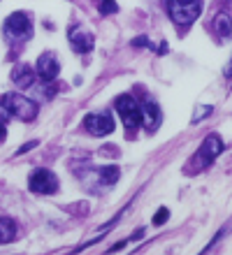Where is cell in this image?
<instances>
[{
	"instance_id": "cell-9",
	"label": "cell",
	"mask_w": 232,
	"mask_h": 255,
	"mask_svg": "<svg viewBox=\"0 0 232 255\" xmlns=\"http://www.w3.org/2000/svg\"><path fill=\"white\" fill-rule=\"evenodd\" d=\"M60 72V63L53 54H42L37 61V74L42 81H53Z\"/></svg>"
},
{
	"instance_id": "cell-4",
	"label": "cell",
	"mask_w": 232,
	"mask_h": 255,
	"mask_svg": "<svg viewBox=\"0 0 232 255\" xmlns=\"http://www.w3.org/2000/svg\"><path fill=\"white\" fill-rule=\"evenodd\" d=\"M5 35L7 40L14 42H26L33 37V21L23 12H14L12 16H7L5 21Z\"/></svg>"
},
{
	"instance_id": "cell-14",
	"label": "cell",
	"mask_w": 232,
	"mask_h": 255,
	"mask_svg": "<svg viewBox=\"0 0 232 255\" xmlns=\"http://www.w3.org/2000/svg\"><path fill=\"white\" fill-rule=\"evenodd\" d=\"M16 235V228H14L12 221H7V218H0V244H9Z\"/></svg>"
},
{
	"instance_id": "cell-11",
	"label": "cell",
	"mask_w": 232,
	"mask_h": 255,
	"mask_svg": "<svg viewBox=\"0 0 232 255\" xmlns=\"http://www.w3.org/2000/svg\"><path fill=\"white\" fill-rule=\"evenodd\" d=\"M12 81L16 84L19 88H28V86H33V81H35V72H33V67L28 65V63H19V65L12 70Z\"/></svg>"
},
{
	"instance_id": "cell-8",
	"label": "cell",
	"mask_w": 232,
	"mask_h": 255,
	"mask_svg": "<svg viewBox=\"0 0 232 255\" xmlns=\"http://www.w3.org/2000/svg\"><path fill=\"white\" fill-rule=\"evenodd\" d=\"M93 35L88 30H84L81 26H72L70 28V47L77 51V54H88L93 49Z\"/></svg>"
},
{
	"instance_id": "cell-7",
	"label": "cell",
	"mask_w": 232,
	"mask_h": 255,
	"mask_svg": "<svg viewBox=\"0 0 232 255\" xmlns=\"http://www.w3.org/2000/svg\"><path fill=\"white\" fill-rule=\"evenodd\" d=\"M84 128H86L93 137H107V134L114 132L116 123H114L112 114H107V112L100 114V112H95V114H88L86 119H84Z\"/></svg>"
},
{
	"instance_id": "cell-22",
	"label": "cell",
	"mask_w": 232,
	"mask_h": 255,
	"mask_svg": "<svg viewBox=\"0 0 232 255\" xmlns=\"http://www.w3.org/2000/svg\"><path fill=\"white\" fill-rule=\"evenodd\" d=\"M2 139H5V123L0 121V141H2Z\"/></svg>"
},
{
	"instance_id": "cell-3",
	"label": "cell",
	"mask_w": 232,
	"mask_h": 255,
	"mask_svg": "<svg viewBox=\"0 0 232 255\" xmlns=\"http://www.w3.org/2000/svg\"><path fill=\"white\" fill-rule=\"evenodd\" d=\"M202 5L205 0H167V12L174 23L186 28L202 14Z\"/></svg>"
},
{
	"instance_id": "cell-19",
	"label": "cell",
	"mask_w": 232,
	"mask_h": 255,
	"mask_svg": "<svg viewBox=\"0 0 232 255\" xmlns=\"http://www.w3.org/2000/svg\"><path fill=\"white\" fill-rule=\"evenodd\" d=\"M223 235H226V228H223V230H219V232H216V235H214V239H212V242H209V244H207V246H205V251H202V253H200V255H205L207 251H212L214 246H216V244H219V239H221V237H223Z\"/></svg>"
},
{
	"instance_id": "cell-17",
	"label": "cell",
	"mask_w": 232,
	"mask_h": 255,
	"mask_svg": "<svg viewBox=\"0 0 232 255\" xmlns=\"http://www.w3.org/2000/svg\"><path fill=\"white\" fill-rule=\"evenodd\" d=\"M214 112L212 105H200V107H195V112H193V123L202 121V119H207V116Z\"/></svg>"
},
{
	"instance_id": "cell-2",
	"label": "cell",
	"mask_w": 232,
	"mask_h": 255,
	"mask_svg": "<svg viewBox=\"0 0 232 255\" xmlns=\"http://www.w3.org/2000/svg\"><path fill=\"white\" fill-rule=\"evenodd\" d=\"M221 151H223V141H221V137L219 134H209V137L200 144L198 153H195V158L188 162L186 172H200V169H207L221 155Z\"/></svg>"
},
{
	"instance_id": "cell-5",
	"label": "cell",
	"mask_w": 232,
	"mask_h": 255,
	"mask_svg": "<svg viewBox=\"0 0 232 255\" xmlns=\"http://www.w3.org/2000/svg\"><path fill=\"white\" fill-rule=\"evenodd\" d=\"M114 105H116V112L121 114V121L128 130H135L142 123V107L133 95H119Z\"/></svg>"
},
{
	"instance_id": "cell-1",
	"label": "cell",
	"mask_w": 232,
	"mask_h": 255,
	"mask_svg": "<svg viewBox=\"0 0 232 255\" xmlns=\"http://www.w3.org/2000/svg\"><path fill=\"white\" fill-rule=\"evenodd\" d=\"M0 112H2V119L7 116H16L21 121H33L37 116V105L35 100L26 98V95H19V93H5L0 98Z\"/></svg>"
},
{
	"instance_id": "cell-15",
	"label": "cell",
	"mask_w": 232,
	"mask_h": 255,
	"mask_svg": "<svg viewBox=\"0 0 232 255\" xmlns=\"http://www.w3.org/2000/svg\"><path fill=\"white\" fill-rule=\"evenodd\" d=\"M98 2V9L102 16H112V14L119 12V5H116V0H95Z\"/></svg>"
},
{
	"instance_id": "cell-12",
	"label": "cell",
	"mask_w": 232,
	"mask_h": 255,
	"mask_svg": "<svg viewBox=\"0 0 232 255\" xmlns=\"http://www.w3.org/2000/svg\"><path fill=\"white\" fill-rule=\"evenodd\" d=\"M214 33H216V37H219L221 42H228L232 37V19L230 14L221 12L216 19H214Z\"/></svg>"
},
{
	"instance_id": "cell-13",
	"label": "cell",
	"mask_w": 232,
	"mask_h": 255,
	"mask_svg": "<svg viewBox=\"0 0 232 255\" xmlns=\"http://www.w3.org/2000/svg\"><path fill=\"white\" fill-rule=\"evenodd\" d=\"M98 174H100V181L105 183V186H114V183L119 181L121 169L116 165H107V167H100Z\"/></svg>"
},
{
	"instance_id": "cell-16",
	"label": "cell",
	"mask_w": 232,
	"mask_h": 255,
	"mask_svg": "<svg viewBox=\"0 0 232 255\" xmlns=\"http://www.w3.org/2000/svg\"><path fill=\"white\" fill-rule=\"evenodd\" d=\"M133 44H135V47H149V49H153V51H160V54H165V51H167L165 44L156 47V44H151V42H149V37H135Z\"/></svg>"
},
{
	"instance_id": "cell-18",
	"label": "cell",
	"mask_w": 232,
	"mask_h": 255,
	"mask_svg": "<svg viewBox=\"0 0 232 255\" xmlns=\"http://www.w3.org/2000/svg\"><path fill=\"white\" fill-rule=\"evenodd\" d=\"M167 218H170V209L160 207V211H156V214H153V225H156V228H158V225H165Z\"/></svg>"
},
{
	"instance_id": "cell-6",
	"label": "cell",
	"mask_w": 232,
	"mask_h": 255,
	"mask_svg": "<svg viewBox=\"0 0 232 255\" xmlns=\"http://www.w3.org/2000/svg\"><path fill=\"white\" fill-rule=\"evenodd\" d=\"M28 186L37 195H53L58 193V176L53 174L51 169H35Z\"/></svg>"
},
{
	"instance_id": "cell-10",
	"label": "cell",
	"mask_w": 232,
	"mask_h": 255,
	"mask_svg": "<svg viewBox=\"0 0 232 255\" xmlns=\"http://www.w3.org/2000/svg\"><path fill=\"white\" fill-rule=\"evenodd\" d=\"M139 107H142V126L153 132L160 126V107L153 100H144Z\"/></svg>"
},
{
	"instance_id": "cell-20",
	"label": "cell",
	"mask_w": 232,
	"mask_h": 255,
	"mask_svg": "<svg viewBox=\"0 0 232 255\" xmlns=\"http://www.w3.org/2000/svg\"><path fill=\"white\" fill-rule=\"evenodd\" d=\"M35 146H37V141H28V144H23V146H21L19 151H16V155L28 153V151H30V148H35Z\"/></svg>"
},
{
	"instance_id": "cell-21",
	"label": "cell",
	"mask_w": 232,
	"mask_h": 255,
	"mask_svg": "<svg viewBox=\"0 0 232 255\" xmlns=\"http://www.w3.org/2000/svg\"><path fill=\"white\" fill-rule=\"evenodd\" d=\"M226 77L228 79H232V61L228 63V67H226Z\"/></svg>"
}]
</instances>
